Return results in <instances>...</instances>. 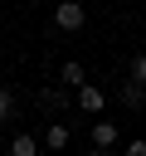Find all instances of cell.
Instances as JSON below:
<instances>
[{
    "label": "cell",
    "instance_id": "obj_1",
    "mask_svg": "<svg viewBox=\"0 0 146 156\" xmlns=\"http://www.w3.org/2000/svg\"><path fill=\"white\" fill-rule=\"evenodd\" d=\"M83 20H88V10H83L78 0H63V5L54 10V24H58V29H83Z\"/></svg>",
    "mask_w": 146,
    "mask_h": 156
},
{
    "label": "cell",
    "instance_id": "obj_2",
    "mask_svg": "<svg viewBox=\"0 0 146 156\" xmlns=\"http://www.w3.org/2000/svg\"><path fill=\"white\" fill-rule=\"evenodd\" d=\"M73 98H78V107H83V112H102V107H107V93H102L97 83H88V88H78Z\"/></svg>",
    "mask_w": 146,
    "mask_h": 156
},
{
    "label": "cell",
    "instance_id": "obj_3",
    "mask_svg": "<svg viewBox=\"0 0 146 156\" xmlns=\"http://www.w3.org/2000/svg\"><path fill=\"white\" fill-rule=\"evenodd\" d=\"M92 146L97 151H112L117 146V122H92Z\"/></svg>",
    "mask_w": 146,
    "mask_h": 156
},
{
    "label": "cell",
    "instance_id": "obj_4",
    "mask_svg": "<svg viewBox=\"0 0 146 156\" xmlns=\"http://www.w3.org/2000/svg\"><path fill=\"white\" fill-rule=\"evenodd\" d=\"M10 156H39V136L34 132H15L10 136Z\"/></svg>",
    "mask_w": 146,
    "mask_h": 156
},
{
    "label": "cell",
    "instance_id": "obj_5",
    "mask_svg": "<svg viewBox=\"0 0 146 156\" xmlns=\"http://www.w3.org/2000/svg\"><path fill=\"white\" fill-rule=\"evenodd\" d=\"M68 136H73V132H68V122H49L44 146H49V151H63V146H68Z\"/></svg>",
    "mask_w": 146,
    "mask_h": 156
},
{
    "label": "cell",
    "instance_id": "obj_6",
    "mask_svg": "<svg viewBox=\"0 0 146 156\" xmlns=\"http://www.w3.org/2000/svg\"><path fill=\"white\" fill-rule=\"evenodd\" d=\"M58 78H63V88H73V93H78V88H88L83 63H63V68H58Z\"/></svg>",
    "mask_w": 146,
    "mask_h": 156
},
{
    "label": "cell",
    "instance_id": "obj_7",
    "mask_svg": "<svg viewBox=\"0 0 146 156\" xmlns=\"http://www.w3.org/2000/svg\"><path fill=\"white\" fill-rule=\"evenodd\" d=\"M117 98H122V107H141V102H146V88H136V83H122V88H117Z\"/></svg>",
    "mask_w": 146,
    "mask_h": 156
},
{
    "label": "cell",
    "instance_id": "obj_8",
    "mask_svg": "<svg viewBox=\"0 0 146 156\" xmlns=\"http://www.w3.org/2000/svg\"><path fill=\"white\" fill-rule=\"evenodd\" d=\"M127 83H136V88H146V54H136V58L127 63Z\"/></svg>",
    "mask_w": 146,
    "mask_h": 156
},
{
    "label": "cell",
    "instance_id": "obj_9",
    "mask_svg": "<svg viewBox=\"0 0 146 156\" xmlns=\"http://www.w3.org/2000/svg\"><path fill=\"white\" fill-rule=\"evenodd\" d=\"M63 102H68V98H63L58 88H39V107H49V112H58Z\"/></svg>",
    "mask_w": 146,
    "mask_h": 156
},
{
    "label": "cell",
    "instance_id": "obj_10",
    "mask_svg": "<svg viewBox=\"0 0 146 156\" xmlns=\"http://www.w3.org/2000/svg\"><path fill=\"white\" fill-rule=\"evenodd\" d=\"M5 122H15V93L10 88H0V127Z\"/></svg>",
    "mask_w": 146,
    "mask_h": 156
},
{
    "label": "cell",
    "instance_id": "obj_11",
    "mask_svg": "<svg viewBox=\"0 0 146 156\" xmlns=\"http://www.w3.org/2000/svg\"><path fill=\"white\" fill-rule=\"evenodd\" d=\"M127 156H146V141L136 136V141H127Z\"/></svg>",
    "mask_w": 146,
    "mask_h": 156
},
{
    "label": "cell",
    "instance_id": "obj_12",
    "mask_svg": "<svg viewBox=\"0 0 146 156\" xmlns=\"http://www.w3.org/2000/svg\"><path fill=\"white\" fill-rule=\"evenodd\" d=\"M92 156H112V151H92Z\"/></svg>",
    "mask_w": 146,
    "mask_h": 156
}]
</instances>
